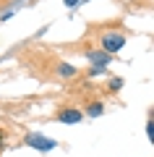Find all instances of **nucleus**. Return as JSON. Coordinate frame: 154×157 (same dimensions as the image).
I'll return each instance as SVG.
<instances>
[{
  "label": "nucleus",
  "mask_w": 154,
  "mask_h": 157,
  "mask_svg": "<svg viewBox=\"0 0 154 157\" xmlns=\"http://www.w3.org/2000/svg\"><path fill=\"white\" fill-rule=\"evenodd\" d=\"M99 45H102L105 52L115 55V52H120L123 47H126V34H123L120 29H107V32L99 34Z\"/></svg>",
  "instance_id": "nucleus-1"
},
{
  "label": "nucleus",
  "mask_w": 154,
  "mask_h": 157,
  "mask_svg": "<svg viewBox=\"0 0 154 157\" xmlns=\"http://www.w3.org/2000/svg\"><path fill=\"white\" fill-rule=\"evenodd\" d=\"M86 58H89V63H92L94 68H107L112 63V55H110V52H105V50H89Z\"/></svg>",
  "instance_id": "nucleus-2"
},
{
  "label": "nucleus",
  "mask_w": 154,
  "mask_h": 157,
  "mask_svg": "<svg viewBox=\"0 0 154 157\" xmlns=\"http://www.w3.org/2000/svg\"><path fill=\"white\" fill-rule=\"evenodd\" d=\"M58 121L60 123H78V121H84V113L78 110V107H63V110H58Z\"/></svg>",
  "instance_id": "nucleus-3"
},
{
  "label": "nucleus",
  "mask_w": 154,
  "mask_h": 157,
  "mask_svg": "<svg viewBox=\"0 0 154 157\" xmlns=\"http://www.w3.org/2000/svg\"><path fill=\"white\" fill-rule=\"evenodd\" d=\"M26 144L29 147H37V149H42V152L55 149V141H52V139H44V136H37V134H29L26 136Z\"/></svg>",
  "instance_id": "nucleus-4"
},
{
  "label": "nucleus",
  "mask_w": 154,
  "mask_h": 157,
  "mask_svg": "<svg viewBox=\"0 0 154 157\" xmlns=\"http://www.w3.org/2000/svg\"><path fill=\"white\" fill-rule=\"evenodd\" d=\"M58 76L60 78H73L76 76V68L68 66V63H58Z\"/></svg>",
  "instance_id": "nucleus-5"
},
{
  "label": "nucleus",
  "mask_w": 154,
  "mask_h": 157,
  "mask_svg": "<svg viewBox=\"0 0 154 157\" xmlns=\"http://www.w3.org/2000/svg\"><path fill=\"white\" fill-rule=\"evenodd\" d=\"M102 113H105V105H102V102H92V105L86 107V115L89 118H97V115H102Z\"/></svg>",
  "instance_id": "nucleus-6"
},
{
  "label": "nucleus",
  "mask_w": 154,
  "mask_h": 157,
  "mask_svg": "<svg viewBox=\"0 0 154 157\" xmlns=\"http://www.w3.org/2000/svg\"><path fill=\"white\" fill-rule=\"evenodd\" d=\"M110 89H112V92H118V89H123V78H120V76H115V78H110Z\"/></svg>",
  "instance_id": "nucleus-7"
},
{
  "label": "nucleus",
  "mask_w": 154,
  "mask_h": 157,
  "mask_svg": "<svg viewBox=\"0 0 154 157\" xmlns=\"http://www.w3.org/2000/svg\"><path fill=\"white\" fill-rule=\"evenodd\" d=\"M146 134H149V141L154 144V121H149V123H146Z\"/></svg>",
  "instance_id": "nucleus-8"
},
{
  "label": "nucleus",
  "mask_w": 154,
  "mask_h": 157,
  "mask_svg": "<svg viewBox=\"0 0 154 157\" xmlns=\"http://www.w3.org/2000/svg\"><path fill=\"white\" fill-rule=\"evenodd\" d=\"M3 139H6V131H0V147H3Z\"/></svg>",
  "instance_id": "nucleus-9"
},
{
  "label": "nucleus",
  "mask_w": 154,
  "mask_h": 157,
  "mask_svg": "<svg viewBox=\"0 0 154 157\" xmlns=\"http://www.w3.org/2000/svg\"><path fill=\"white\" fill-rule=\"evenodd\" d=\"M76 3H78V0H66V6H76Z\"/></svg>",
  "instance_id": "nucleus-10"
}]
</instances>
